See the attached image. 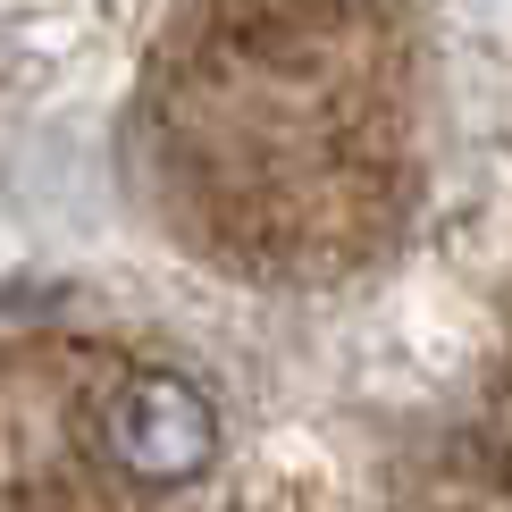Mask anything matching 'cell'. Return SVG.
Returning a JSON list of instances; mask_svg holds the SVG:
<instances>
[{"label": "cell", "instance_id": "obj_1", "mask_svg": "<svg viewBox=\"0 0 512 512\" xmlns=\"http://www.w3.org/2000/svg\"><path fill=\"white\" fill-rule=\"evenodd\" d=\"M101 445H110V462L126 479L177 487V479L210 471V454H219V412H210V395L185 370H135L110 403H101Z\"/></svg>", "mask_w": 512, "mask_h": 512}]
</instances>
